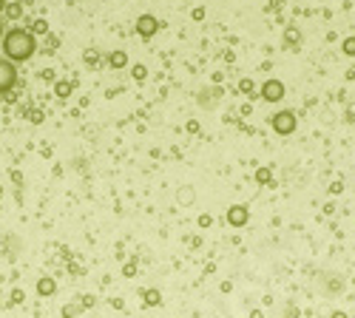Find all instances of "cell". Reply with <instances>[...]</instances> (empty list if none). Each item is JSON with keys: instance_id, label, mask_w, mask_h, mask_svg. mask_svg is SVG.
<instances>
[{"instance_id": "6da1fadb", "label": "cell", "mask_w": 355, "mask_h": 318, "mask_svg": "<svg viewBox=\"0 0 355 318\" xmlns=\"http://www.w3.org/2000/svg\"><path fill=\"white\" fill-rule=\"evenodd\" d=\"M37 51V40L29 29H12L3 34V54L12 63H26Z\"/></svg>"}, {"instance_id": "7a4b0ae2", "label": "cell", "mask_w": 355, "mask_h": 318, "mask_svg": "<svg viewBox=\"0 0 355 318\" xmlns=\"http://www.w3.org/2000/svg\"><path fill=\"white\" fill-rule=\"evenodd\" d=\"M14 86H17V68L12 60L0 57V94H9Z\"/></svg>"}, {"instance_id": "3957f363", "label": "cell", "mask_w": 355, "mask_h": 318, "mask_svg": "<svg viewBox=\"0 0 355 318\" xmlns=\"http://www.w3.org/2000/svg\"><path fill=\"white\" fill-rule=\"evenodd\" d=\"M273 131L275 134H282V136L293 134L295 131V114L293 111H279V114L273 116Z\"/></svg>"}, {"instance_id": "277c9868", "label": "cell", "mask_w": 355, "mask_h": 318, "mask_svg": "<svg viewBox=\"0 0 355 318\" xmlns=\"http://www.w3.org/2000/svg\"><path fill=\"white\" fill-rule=\"evenodd\" d=\"M262 97L267 100V103H279V100L284 97V86L279 83V80H267L262 86Z\"/></svg>"}, {"instance_id": "5b68a950", "label": "cell", "mask_w": 355, "mask_h": 318, "mask_svg": "<svg viewBox=\"0 0 355 318\" xmlns=\"http://www.w3.org/2000/svg\"><path fill=\"white\" fill-rule=\"evenodd\" d=\"M136 31H140L142 37H153L160 31V20L153 17V14H142V17L136 20Z\"/></svg>"}, {"instance_id": "8992f818", "label": "cell", "mask_w": 355, "mask_h": 318, "mask_svg": "<svg viewBox=\"0 0 355 318\" xmlns=\"http://www.w3.org/2000/svg\"><path fill=\"white\" fill-rule=\"evenodd\" d=\"M227 222H230L233 227H242L247 222V208H245V205H236V208H230V210H227Z\"/></svg>"}, {"instance_id": "52a82bcc", "label": "cell", "mask_w": 355, "mask_h": 318, "mask_svg": "<svg viewBox=\"0 0 355 318\" xmlns=\"http://www.w3.org/2000/svg\"><path fill=\"white\" fill-rule=\"evenodd\" d=\"M54 290H57V284H54V279H49V275H43V279L37 282V293L40 295H54Z\"/></svg>"}, {"instance_id": "ba28073f", "label": "cell", "mask_w": 355, "mask_h": 318, "mask_svg": "<svg viewBox=\"0 0 355 318\" xmlns=\"http://www.w3.org/2000/svg\"><path fill=\"white\" fill-rule=\"evenodd\" d=\"M71 91H74V83H68V80H60V83H54V94H57L60 100H66Z\"/></svg>"}, {"instance_id": "9c48e42d", "label": "cell", "mask_w": 355, "mask_h": 318, "mask_svg": "<svg viewBox=\"0 0 355 318\" xmlns=\"http://www.w3.org/2000/svg\"><path fill=\"white\" fill-rule=\"evenodd\" d=\"M31 34H49V23H46L43 17H37V20H31Z\"/></svg>"}, {"instance_id": "30bf717a", "label": "cell", "mask_w": 355, "mask_h": 318, "mask_svg": "<svg viewBox=\"0 0 355 318\" xmlns=\"http://www.w3.org/2000/svg\"><path fill=\"white\" fill-rule=\"evenodd\" d=\"M108 63H111V68H123L125 63H128V57H125V51H114V54L108 57Z\"/></svg>"}, {"instance_id": "8fae6325", "label": "cell", "mask_w": 355, "mask_h": 318, "mask_svg": "<svg viewBox=\"0 0 355 318\" xmlns=\"http://www.w3.org/2000/svg\"><path fill=\"white\" fill-rule=\"evenodd\" d=\"M20 14H23V6H20V3H6V17L17 20Z\"/></svg>"}, {"instance_id": "7c38bea8", "label": "cell", "mask_w": 355, "mask_h": 318, "mask_svg": "<svg viewBox=\"0 0 355 318\" xmlns=\"http://www.w3.org/2000/svg\"><path fill=\"white\" fill-rule=\"evenodd\" d=\"M160 301H162L160 290H145V304H148V307H153V304H160Z\"/></svg>"}, {"instance_id": "4fadbf2b", "label": "cell", "mask_w": 355, "mask_h": 318, "mask_svg": "<svg viewBox=\"0 0 355 318\" xmlns=\"http://www.w3.org/2000/svg\"><path fill=\"white\" fill-rule=\"evenodd\" d=\"M26 116H29V123H34V125H40V123H43V120H46V114H43V111H40V108H31Z\"/></svg>"}, {"instance_id": "5bb4252c", "label": "cell", "mask_w": 355, "mask_h": 318, "mask_svg": "<svg viewBox=\"0 0 355 318\" xmlns=\"http://www.w3.org/2000/svg\"><path fill=\"white\" fill-rule=\"evenodd\" d=\"M239 91H242V94H247V97H253V94H256V86H253V80H242V83H239Z\"/></svg>"}, {"instance_id": "9a60e30c", "label": "cell", "mask_w": 355, "mask_h": 318, "mask_svg": "<svg viewBox=\"0 0 355 318\" xmlns=\"http://www.w3.org/2000/svg\"><path fill=\"white\" fill-rule=\"evenodd\" d=\"M270 176H273V173H270V168H259L256 182H259V185H270Z\"/></svg>"}, {"instance_id": "2e32d148", "label": "cell", "mask_w": 355, "mask_h": 318, "mask_svg": "<svg viewBox=\"0 0 355 318\" xmlns=\"http://www.w3.org/2000/svg\"><path fill=\"white\" fill-rule=\"evenodd\" d=\"M83 60H86L91 68H97V63H100V54H97V51H91V49H88L86 54H83Z\"/></svg>"}, {"instance_id": "e0dca14e", "label": "cell", "mask_w": 355, "mask_h": 318, "mask_svg": "<svg viewBox=\"0 0 355 318\" xmlns=\"http://www.w3.org/2000/svg\"><path fill=\"white\" fill-rule=\"evenodd\" d=\"M344 54L355 57V37H349V40H344Z\"/></svg>"}, {"instance_id": "ac0fdd59", "label": "cell", "mask_w": 355, "mask_h": 318, "mask_svg": "<svg viewBox=\"0 0 355 318\" xmlns=\"http://www.w3.org/2000/svg\"><path fill=\"white\" fill-rule=\"evenodd\" d=\"M77 312H80V307H66V310H63V315L71 318V315H77Z\"/></svg>"}, {"instance_id": "d6986e66", "label": "cell", "mask_w": 355, "mask_h": 318, "mask_svg": "<svg viewBox=\"0 0 355 318\" xmlns=\"http://www.w3.org/2000/svg\"><path fill=\"white\" fill-rule=\"evenodd\" d=\"M46 46H49V49H57V37L54 34H46Z\"/></svg>"}, {"instance_id": "ffe728a7", "label": "cell", "mask_w": 355, "mask_h": 318, "mask_svg": "<svg viewBox=\"0 0 355 318\" xmlns=\"http://www.w3.org/2000/svg\"><path fill=\"white\" fill-rule=\"evenodd\" d=\"M134 77H136V80H145V66H136V68H134Z\"/></svg>"}, {"instance_id": "44dd1931", "label": "cell", "mask_w": 355, "mask_h": 318, "mask_svg": "<svg viewBox=\"0 0 355 318\" xmlns=\"http://www.w3.org/2000/svg\"><path fill=\"white\" fill-rule=\"evenodd\" d=\"M123 275H128V279H131V275H136V267H134V264H125Z\"/></svg>"}, {"instance_id": "7402d4cb", "label": "cell", "mask_w": 355, "mask_h": 318, "mask_svg": "<svg viewBox=\"0 0 355 318\" xmlns=\"http://www.w3.org/2000/svg\"><path fill=\"white\" fill-rule=\"evenodd\" d=\"M0 12H6V0H0Z\"/></svg>"}, {"instance_id": "603a6c76", "label": "cell", "mask_w": 355, "mask_h": 318, "mask_svg": "<svg viewBox=\"0 0 355 318\" xmlns=\"http://www.w3.org/2000/svg\"><path fill=\"white\" fill-rule=\"evenodd\" d=\"M332 318H347V315H344V312H332Z\"/></svg>"}, {"instance_id": "cb8c5ba5", "label": "cell", "mask_w": 355, "mask_h": 318, "mask_svg": "<svg viewBox=\"0 0 355 318\" xmlns=\"http://www.w3.org/2000/svg\"><path fill=\"white\" fill-rule=\"evenodd\" d=\"M0 37H3V23H0Z\"/></svg>"}]
</instances>
